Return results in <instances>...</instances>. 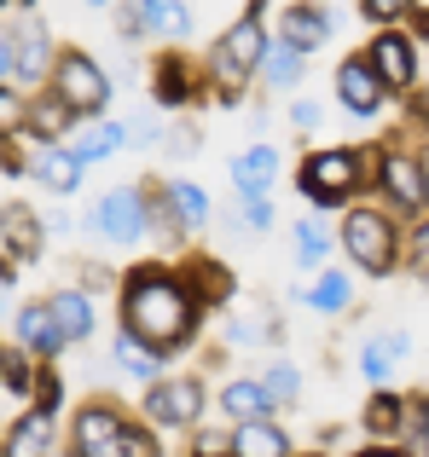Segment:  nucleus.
<instances>
[{"mask_svg":"<svg viewBox=\"0 0 429 457\" xmlns=\"http://www.w3.org/2000/svg\"><path fill=\"white\" fill-rule=\"evenodd\" d=\"M116 319H122V330H134L146 347H157L163 359H181L186 347H198L209 312L192 295V284L181 278V261H139V267L122 272Z\"/></svg>","mask_w":429,"mask_h":457,"instance_id":"obj_1","label":"nucleus"},{"mask_svg":"<svg viewBox=\"0 0 429 457\" xmlns=\"http://www.w3.org/2000/svg\"><path fill=\"white\" fill-rule=\"evenodd\" d=\"M267 12H273V0H244V12H238V18L226 23L221 35H214L209 53H204L214 104H226V111H238V104H244V93L256 87L261 53L273 46V23H267Z\"/></svg>","mask_w":429,"mask_h":457,"instance_id":"obj_2","label":"nucleus"},{"mask_svg":"<svg viewBox=\"0 0 429 457\" xmlns=\"http://www.w3.org/2000/svg\"><path fill=\"white\" fill-rule=\"evenodd\" d=\"M366 179H377V151L372 145H314L296 162V191L307 209L337 214L349 203H360Z\"/></svg>","mask_w":429,"mask_h":457,"instance_id":"obj_3","label":"nucleus"},{"mask_svg":"<svg viewBox=\"0 0 429 457\" xmlns=\"http://www.w3.org/2000/svg\"><path fill=\"white\" fill-rule=\"evenodd\" d=\"M337 244L360 278H395L407 261V220L389 203H349L337 220Z\"/></svg>","mask_w":429,"mask_h":457,"instance_id":"obj_4","label":"nucleus"},{"mask_svg":"<svg viewBox=\"0 0 429 457\" xmlns=\"http://www.w3.org/2000/svg\"><path fill=\"white\" fill-rule=\"evenodd\" d=\"M377 151V203H389V209L400 214V220H424L429 214V174H424V151L418 139L407 134V128H389L383 139H372Z\"/></svg>","mask_w":429,"mask_h":457,"instance_id":"obj_5","label":"nucleus"},{"mask_svg":"<svg viewBox=\"0 0 429 457\" xmlns=\"http://www.w3.org/2000/svg\"><path fill=\"white\" fill-rule=\"evenodd\" d=\"M46 87H53L58 99H64L70 111L81 116V122H93V116H111V99H116L111 70H105L99 58L88 53V46H76V41L58 46V64H53V76H46Z\"/></svg>","mask_w":429,"mask_h":457,"instance_id":"obj_6","label":"nucleus"},{"mask_svg":"<svg viewBox=\"0 0 429 457\" xmlns=\"http://www.w3.org/2000/svg\"><path fill=\"white\" fill-rule=\"evenodd\" d=\"M204 411H209V382L198 377V370L157 377V382H146V394H139V417L157 423L163 435H192V428L204 423Z\"/></svg>","mask_w":429,"mask_h":457,"instance_id":"obj_7","label":"nucleus"},{"mask_svg":"<svg viewBox=\"0 0 429 457\" xmlns=\"http://www.w3.org/2000/svg\"><path fill=\"white\" fill-rule=\"evenodd\" d=\"M128 411L122 400L111 394H93L70 411V428H64V457H122V440H128Z\"/></svg>","mask_w":429,"mask_h":457,"instance_id":"obj_8","label":"nucleus"},{"mask_svg":"<svg viewBox=\"0 0 429 457\" xmlns=\"http://www.w3.org/2000/svg\"><path fill=\"white\" fill-rule=\"evenodd\" d=\"M214 87H209V70L204 58L181 53V46H163L157 58H151V104L157 111H198V104H209Z\"/></svg>","mask_w":429,"mask_h":457,"instance_id":"obj_9","label":"nucleus"},{"mask_svg":"<svg viewBox=\"0 0 429 457\" xmlns=\"http://www.w3.org/2000/svg\"><path fill=\"white\" fill-rule=\"evenodd\" d=\"M81 232L99 237L111 249H128L139 237H151V220H146V191L139 186H111L88 214H81Z\"/></svg>","mask_w":429,"mask_h":457,"instance_id":"obj_10","label":"nucleus"},{"mask_svg":"<svg viewBox=\"0 0 429 457\" xmlns=\"http://www.w3.org/2000/svg\"><path fill=\"white\" fill-rule=\"evenodd\" d=\"M331 93H337V104L354 116V122H377V116H389V104H395V93L383 87V76L372 70V58H366V53L342 58L337 76H331Z\"/></svg>","mask_w":429,"mask_h":457,"instance_id":"obj_11","label":"nucleus"},{"mask_svg":"<svg viewBox=\"0 0 429 457\" xmlns=\"http://www.w3.org/2000/svg\"><path fill=\"white\" fill-rule=\"evenodd\" d=\"M360 53L372 58V70L383 76V87L395 93V99L418 93V53H424V46L412 41L407 23H395V29H372V41H366Z\"/></svg>","mask_w":429,"mask_h":457,"instance_id":"obj_12","label":"nucleus"},{"mask_svg":"<svg viewBox=\"0 0 429 457\" xmlns=\"http://www.w3.org/2000/svg\"><path fill=\"white\" fill-rule=\"evenodd\" d=\"M12 46H18V70H12V81H18L23 93H41L64 41H53V29H46L35 12H23V18H12Z\"/></svg>","mask_w":429,"mask_h":457,"instance_id":"obj_13","label":"nucleus"},{"mask_svg":"<svg viewBox=\"0 0 429 457\" xmlns=\"http://www.w3.org/2000/svg\"><path fill=\"white\" fill-rule=\"evenodd\" d=\"M29 179L53 197H76L81 179H88V162L64 139H29Z\"/></svg>","mask_w":429,"mask_h":457,"instance_id":"obj_14","label":"nucleus"},{"mask_svg":"<svg viewBox=\"0 0 429 457\" xmlns=\"http://www.w3.org/2000/svg\"><path fill=\"white\" fill-rule=\"evenodd\" d=\"M64 440H58V417L41 411V405H23L6 428H0V457H58Z\"/></svg>","mask_w":429,"mask_h":457,"instance_id":"obj_15","label":"nucleus"},{"mask_svg":"<svg viewBox=\"0 0 429 457\" xmlns=\"http://www.w3.org/2000/svg\"><path fill=\"white\" fill-rule=\"evenodd\" d=\"M273 35L290 41V46H302V53H319V46L337 35V12H331L325 0H284Z\"/></svg>","mask_w":429,"mask_h":457,"instance_id":"obj_16","label":"nucleus"},{"mask_svg":"<svg viewBox=\"0 0 429 457\" xmlns=\"http://www.w3.org/2000/svg\"><path fill=\"white\" fill-rule=\"evenodd\" d=\"M0 249H6L18 267H35V261L46 255V220L23 197L0 203Z\"/></svg>","mask_w":429,"mask_h":457,"instance_id":"obj_17","label":"nucleus"},{"mask_svg":"<svg viewBox=\"0 0 429 457\" xmlns=\"http://www.w3.org/2000/svg\"><path fill=\"white\" fill-rule=\"evenodd\" d=\"M407 359H412V336L389 324V330H372V336L360 342V353H354V370L366 377V388H389V382H395V370L407 365Z\"/></svg>","mask_w":429,"mask_h":457,"instance_id":"obj_18","label":"nucleus"},{"mask_svg":"<svg viewBox=\"0 0 429 457\" xmlns=\"http://www.w3.org/2000/svg\"><path fill=\"white\" fill-rule=\"evenodd\" d=\"M12 342H18L23 353H35V359H64L70 353V336L58 330L46 295H41V302H23L18 312H12Z\"/></svg>","mask_w":429,"mask_h":457,"instance_id":"obj_19","label":"nucleus"},{"mask_svg":"<svg viewBox=\"0 0 429 457\" xmlns=\"http://www.w3.org/2000/svg\"><path fill=\"white\" fill-rule=\"evenodd\" d=\"M181 278L192 284V295L204 302V312H221V307H232V295H238V278H232V267H226L221 255H209V249H186V261H181Z\"/></svg>","mask_w":429,"mask_h":457,"instance_id":"obj_20","label":"nucleus"},{"mask_svg":"<svg viewBox=\"0 0 429 457\" xmlns=\"http://www.w3.org/2000/svg\"><path fill=\"white\" fill-rule=\"evenodd\" d=\"M296 295H302V307L325 312V319H342V312H354V302H360V284H354V267H319Z\"/></svg>","mask_w":429,"mask_h":457,"instance_id":"obj_21","label":"nucleus"},{"mask_svg":"<svg viewBox=\"0 0 429 457\" xmlns=\"http://www.w3.org/2000/svg\"><path fill=\"white\" fill-rule=\"evenodd\" d=\"M139 12V35L146 41H163V46H181L192 41V6L186 0H128Z\"/></svg>","mask_w":429,"mask_h":457,"instance_id":"obj_22","label":"nucleus"},{"mask_svg":"<svg viewBox=\"0 0 429 457\" xmlns=\"http://www.w3.org/2000/svg\"><path fill=\"white\" fill-rule=\"evenodd\" d=\"M221 342L226 347H279L284 342V319H279V307H244V312H226V330H221Z\"/></svg>","mask_w":429,"mask_h":457,"instance_id":"obj_23","label":"nucleus"},{"mask_svg":"<svg viewBox=\"0 0 429 457\" xmlns=\"http://www.w3.org/2000/svg\"><path fill=\"white\" fill-rule=\"evenodd\" d=\"M302 76H307V53H302V46H290V41H279V35H273V46L261 53L256 87L267 93V99H279V93H296V87H302Z\"/></svg>","mask_w":429,"mask_h":457,"instance_id":"obj_24","label":"nucleus"},{"mask_svg":"<svg viewBox=\"0 0 429 457\" xmlns=\"http://www.w3.org/2000/svg\"><path fill=\"white\" fill-rule=\"evenodd\" d=\"M46 307H53L58 330L70 336V347L93 342V330H99V302H93L88 290H76V284H64V290H53V295H46Z\"/></svg>","mask_w":429,"mask_h":457,"instance_id":"obj_25","label":"nucleus"},{"mask_svg":"<svg viewBox=\"0 0 429 457\" xmlns=\"http://www.w3.org/2000/svg\"><path fill=\"white\" fill-rule=\"evenodd\" d=\"M290 237H296V267H307V272H319V267H331V255H337V226H331V214H319V209H307L302 220L290 226Z\"/></svg>","mask_w":429,"mask_h":457,"instance_id":"obj_26","label":"nucleus"},{"mask_svg":"<svg viewBox=\"0 0 429 457\" xmlns=\"http://www.w3.org/2000/svg\"><path fill=\"white\" fill-rule=\"evenodd\" d=\"M81 128V116L70 111L64 99H58L53 87L29 93V116H23V139H70Z\"/></svg>","mask_w":429,"mask_h":457,"instance_id":"obj_27","label":"nucleus"},{"mask_svg":"<svg viewBox=\"0 0 429 457\" xmlns=\"http://www.w3.org/2000/svg\"><path fill=\"white\" fill-rule=\"evenodd\" d=\"M64 145L76 151L88 168H93V162H111L116 151H128V122H116V116H93V122H81L76 134L64 139Z\"/></svg>","mask_w":429,"mask_h":457,"instance_id":"obj_28","label":"nucleus"},{"mask_svg":"<svg viewBox=\"0 0 429 457\" xmlns=\"http://www.w3.org/2000/svg\"><path fill=\"white\" fill-rule=\"evenodd\" d=\"M360 428H366V440H407V394L372 388L360 405Z\"/></svg>","mask_w":429,"mask_h":457,"instance_id":"obj_29","label":"nucleus"},{"mask_svg":"<svg viewBox=\"0 0 429 457\" xmlns=\"http://www.w3.org/2000/svg\"><path fill=\"white\" fill-rule=\"evenodd\" d=\"M214 405H221L226 423H256V417H273V400L261 388V377H226L214 388Z\"/></svg>","mask_w":429,"mask_h":457,"instance_id":"obj_30","label":"nucleus"},{"mask_svg":"<svg viewBox=\"0 0 429 457\" xmlns=\"http://www.w3.org/2000/svg\"><path fill=\"white\" fill-rule=\"evenodd\" d=\"M232 457H296L290 428L273 423V417H256V423H232Z\"/></svg>","mask_w":429,"mask_h":457,"instance_id":"obj_31","label":"nucleus"},{"mask_svg":"<svg viewBox=\"0 0 429 457\" xmlns=\"http://www.w3.org/2000/svg\"><path fill=\"white\" fill-rule=\"evenodd\" d=\"M226 174H232V191H273L279 186V145H244L226 162Z\"/></svg>","mask_w":429,"mask_h":457,"instance_id":"obj_32","label":"nucleus"},{"mask_svg":"<svg viewBox=\"0 0 429 457\" xmlns=\"http://www.w3.org/2000/svg\"><path fill=\"white\" fill-rule=\"evenodd\" d=\"M163 197H169V209H174V220H181V232H186V244H192L198 232L214 220V209H209V191L198 186V179H163Z\"/></svg>","mask_w":429,"mask_h":457,"instance_id":"obj_33","label":"nucleus"},{"mask_svg":"<svg viewBox=\"0 0 429 457\" xmlns=\"http://www.w3.org/2000/svg\"><path fill=\"white\" fill-rule=\"evenodd\" d=\"M111 359H116V370H122V377H134V382L169 377V359H163L157 347H146L134 330H116V336H111Z\"/></svg>","mask_w":429,"mask_h":457,"instance_id":"obj_34","label":"nucleus"},{"mask_svg":"<svg viewBox=\"0 0 429 457\" xmlns=\"http://www.w3.org/2000/svg\"><path fill=\"white\" fill-rule=\"evenodd\" d=\"M226 232H273V197L267 191H232V214H226Z\"/></svg>","mask_w":429,"mask_h":457,"instance_id":"obj_35","label":"nucleus"},{"mask_svg":"<svg viewBox=\"0 0 429 457\" xmlns=\"http://www.w3.org/2000/svg\"><path fill=\"white\" fill-rule=\"evenodd\" d=\"M35 370H41V359L23 353L18 342H6V370H0V394H12V400L29 405V400H35Z\"/></svg>","mask_w":429,"mask_h":457,"instance_id":"obj_36","label":"nucleus"},{"mask_svg":"<svg viewBox=\"0 0 429 457\" xmlns=\"http://www.w3.org/2000/svg\"><path fill=\"white\" fill-rule=\"evenodd\" d=\"M261 377V388H267V400H273V411H290L296 400H302V370L290 365V359H273L267 370H256Z\"/></svg>","mask_w":429,"mask_h":457,"instance_id":"obj_37","label":"nucleus"},{"mask_svg":"<svg viewBox=\"0 0 429 457\" xmlns=\"http://www.w3.org/2000/svg\"><path fill=\"white\" fill-rule=\"evenodd\" d=\"M186 457H232V423H198L186 435Z\"/></svg>","mask_w":429,"mask_h":457,"instance_id":"obj_38","label":"nucleus"},{"mask_svg":"<svg viewBox=\"0 0 429 457\" xmlns=\"http://www.w3.org/2000/svg\"><path fill=\"white\" fill-rule=\"evenodd\" d=\"M400 272L418 278V284H429V214L407 226V261H400Z\"/></svg>","mask_w":429,"mask_h":457,"instance_id":"obj_39","label":"nucleus"},{"mask_svg":"<svg viewBox=\"0 0 429 457\" xmlns=\"http://www.w3.org/2000/svg\"><path fill=\"white\" fill-rule=\"evenodd\" d=\"M29 405H41V411H64V370H58V359H41V370H35V400Z\"/></svg>","mask_w":429,"mask_h":457,"instance_id":"obj_40","label":"nucleus"},{"mask_svg":"<svg viewBox=\"0 0 429 457\" xmlns=\"http://www.w3.org/2000/svg\"><path fill=\"white\" fill-rule=\"evenodd\" d=\"M23 116H29V93L18 81H0V139L23 134Z\"/></svg>","mask_w":429,"mask_h":457,"instance_id":"obj_41","label":"nucleus"},{"mask_svg":"<svg viewBox=\"0 0 429 457\" xmlns=\"http://www.w3.org/2000/svg\"><path fill=\"white\" fill-rule=\"evenodd\" d=\"M163 151L174 156V162H186V156L204 151V128L192 122V116H181V122H169V134H163Z\"/></svg>","mask_w":429,"mask_h":457,"instance_id":"obj_42","label":"nucleus"},{"mask_svg":"<svg viewBox=\"0 0 429 457\" xmlns=\"http://www.w3.org/2000/svg\"><path fill=\"white\" fill-rule=\"evenodd\" d=\"M360 6V18L372 23V29H395V23H407V12L418 6V0H354Z\"/></svg>","mask_w":429,"mask_h":457,"instance_id":"obj_43","label":"nucleus"},{"mask_svg":"<svg viewBox=\"0 0 429 457\" xmlns=\"http://www.w3.org/2000/svg\"><path fill=\"white\" fill-rule=\"evenodd\" d=\"M407 440L418 457H429V394H407Z\"/></svg>","mask_w":429,"mask_h":457,"instance_id":"obj_44","label":"nucleus"},{"mask_svg":"<svg viewBox=\"0 0 429 457\" xmlns=\"http://www.w3.org/2000/svg\"><path fill=\"white\" fill-rule=\"evenodd\" d=\"M122 457H163V428L157 423H128Z\"/></svg>","mask_w":429,"mask_h":457,"instance_id":"obj_45","label":"nucleus"},{"mask_svg":"<svg viewBox=\"0 0 429 457\" xmlns=\"http://www.w3.org/2000/svg\"><path fill=\"white\" fill-rule=\"evenodd\" d=\"M163 134H169V122H163V111H146L128 122V145H163Z\"/></svg>","mask_w":429,"mask_h":457,"instance_id":"obj_46","label":"nucleus"},{"mask_svg":"<svg viewBox=\"0 0 429 457\" xmlns=\"http://www.w3.org/2000/svg\"><path fill=\"white\" fill-rule=\"evenodd\" d=\"M76 290H88V295H99V290H122V272L105 267V261H88V267H81V284H76Z\"/></svg>","mask_w":429,"mask_h":457,"instance_id":"obj_47","label":"nucleus"},{"mask_svg":"<svg viewBox=\"0 0 429 457\" xmlns=\"http://www.w3.org/2000/svg\"><path fill=\"white\" fill-rule=\"evenodd\" d=\"M319 116H325V104H319V99H290V128H296V134H314Z\"/></svg>","mask_w":429,"mask_h":457,"instance_id":"obj_48","label":"nucleus"},{"mask_svg":"<svg viewBox=\"0 0 429 457\" xmlns=\"http://www.w3.org/2000/svg\"><path fill=\"white\" fill-rule=\"evenodd\" d=\"M354 457H418V452L400 446V440H366V446L354 452Z\"/></svg>","mask_w":429,"mask_h":457,"instance_id":"obj_49","label":"nucleus"},{"mask_svg":"<svg viewBox=\"0 0 429 457\" xmlns=\"http://www.w3.org/2000/svg\"><path fill=\"white\" fill-rule=\"evenodd\" d=\"M18 70V46H12V23H0V81H12Z\"/></svg>","mask_w":429,"mask_h":457,"instance_id":"obj_50","label":"nucleus"},{"mask_svg":"<svg viewBox=\"0 0 429 457\" xmlns=\"http://www.w3.org/2000/svg\"><path fill=\"white\" fill-rule=\"evenodd\" d=\"M407 29H412V41H418V46H429V6H412L407 12Z\"/></svg>","mask_w":429,"mask_h":457,"instance_id":"obj_51","label":"nucleus"},{"mask_svg":"<svg viewBox=\"0 0 429 457\" xmlns=\"http://www.w3.org/2000/svg\"><path fill=\"white\" fill-rule=\"evenodd\" d=\"M23 12H35V0H0V18H23Z\"/></svg>","mask_w":429,"mask_h":457,"instance_id":"obj_52","label":"nucleus"},{"mask_svg":"<svg viewBox=\"0 0 429 457\" xmlns=\"http://www.w3.org/2000/svg\"><path fill=\"white\" fill-rule=\"evenodd\" d=\"M41 220H46V237H64L70 232V214H41Z\"/></svg>","mask_w":429,"mask_h":457,"instance_id":"obj_53","label":"nucleus"},{"mask_svg":"<svg viewBox=\"0 0 429 457\" xmlns=\"http://www.w3.org/2000/svg\"><path fill=\"white\" fill-rule=\"evenodd\" d=\"M0 284H18V261H12L6 249H0Z\"/></svg>","mask_w":429,"mask_h":457,"instance_id":"obj_54","label":"nucleus"},{"mask_svg":"<svg viewBox=\"0 0 429 457\" xmlns=\"http://www.w3.org/2000/svg\"><path fill=\"white\" fill-rule=\"evenodd\" d=\"M12 307V284H0V312H6Z\"/></svg>","mask_w":429,"mask_h":457,"instance_id":"obj_55","label":"nucleus"},{"mask_svg":"<svg viewBox=\"0 0 429 457\" xmlns=\"http://www.w3.org/2000/svg\"><path fill=\"white\" fill-rule=\"evenodd\" d=\"M296 457H331V452H325V446H314V452H296Z\"/></svg>","mask_w":429,"mask_h":457,"instance_id":"obj_56","label":"nucleus"},{"mask_svg":"<svg viewBox=\"0 0 429 457\" xmlns=\"http://www.w3.org/2000/svg\"><path fill=\"white\" fill-rule=\"evenodd\" d=\"M418 151H424V174H429V139H418Z\"/></svg>","mask_w":429,"mask_h":457,"instance_id":"obj_57","label":"nucleus"},{"mask_svg":"<svg viewBox=\"0 0 429 457\" xmlns=\"http://www.w3.org/2000/svg\"><path fill=\"white\" fill-rule=\"evenodd\" d=\"M81 6H116V0H81Z\"/></svg>","mask_w":429,"mask_h":457,"instance_id":"obj_58","label":"nucleus"},{"mask_svg":"<svg viewBox=\"0 0 429 457\" xmlns=\"http://www.w3.org/2000/svg\"><path fill=\"white\" fill-rule=\"evenodd\" d=\"M0 370H6V347H0Z\"/></svg>","mask_w":429,"mask_h":457,"instance_id":"obj_59","label":"nucleus"}]
</instances>
